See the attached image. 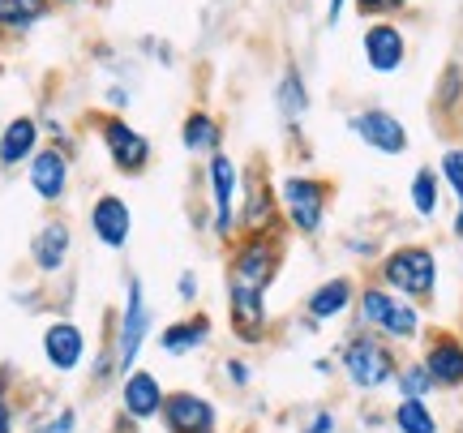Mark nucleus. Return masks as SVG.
<instances>
[{"mask_svg": "<svg viewBox=\"0 0 463 433\" xmlns=\"http://www.w3.org/2000/svg\"><path fill=\"white\" fill-rule=\"evenodd\" d=\"M26 184H31V193L43 206H61L69 198V184H73V155L65 146L43 142L39 155L26 164Z\"/></svg>", "mask_w": 463, "mask_h": 433, "instance_id": "nucleus-12", "label": "nucleus"}, {"mask_svg": "<svg viewBox=\"0 0 463 433\" xmlns=\"http://www.w3.org/2000/svg\"><path fill=\"white\" fill-rule=\"evenodd\" d=\"M279 189V215L283 228L300 240H317L326 219H331V202H335V181L317 176V172H288L275 181Z\"/></svg>", "mask_w": 463, "mask_h": 433, "instance_id": "nucleus-5", "label": "nucleus"}, {"mask_svg": "<svg viewBox=\"0 0 463 433\" xmlns=\"http://www.w3.org/2000/svg\"><path fill=\"white\" fill-rule=\"evenodd\" d=\"M450 236L463 245V202H455V215H450Z\"/></svg>", "mask_w": 463, "mask_h": 433, "instance_id": "nucleus-40", "label": "nucleus"}, {"mask_svg": "<svg viewBox=\"0 0 463 433\" xmlns=\"http://www.w3.org/2000/svg\"><path fill=\"white\" fill-rule=\"evenodd\" d=\"M309 108H314V99H309V82H305V73H300V65H283L279 82H275V112L283 117V125L292 129V134H300V120L309 117Z\"/></svg>", "mask_w": 463, "mask_h": 433, "instance_id": "nucleus-22", "label": "nucleus"}, {"mask_svg": "<svg viewBox=\"0 0 463 433\" xmlns=\"http://www.w3.org/2000/svg\"><path fill=\"white\" fill-rule=\"evenodd\" d=\"M129 90H125V86H112V90H108V108H112L116 117H125V112H129Z\"/></svg>", "mask_w": 463, "mask_h": 433, "instance_id": "nucleus-37", "label": "nucleus"}, {"mask_svg": "<svg viewBox=\"0 0 463 433\" xmlns=\"http://www.w3.org/2000/svg\"><path fill=\"white\" fill-rule=\"evenodd\" d=\"M344 249L361 262H378L382 258V240L378 236H344Z\"/></svg>", "mask_w": 463, "mask_h": 433, "instance_id": "nucleus-33", "label": "nucleus"}, {"mask_svg": "<svg viewBox=\"0 0 463 433\" xmlns=\"http://www.w3.org/2000/svg\"><path fill=\"white\" fill-rule=\"evenodd\" d=\"M198 292H202L198 270H181V275H176V300H181V305H194Z\"/></svg>", "mask_w": 463, "mask_h": 433, "instance_id": "nucleus-35", "label": "nucleus"}, {"mask_svg": "<svg viewBox=\"0 0 463 433\" xmlns=\"http://www.w3.org/2000/svg\"><path fill=\"white\" fill-rule=\"evenodd\" d=\"M0 395H14V369L0 365Z\"/></svg>", "mask_w": 463, "mask_h": 433, "instance_id": "nucleus-41", "label": "nucleus"}, {"mask_svg": "<svg viewBox=\"0 0 463 433\" xmlns=\"http://www.w3.org/2000/svg\"><path fill=\"white\" fill-rule=\"evenodd\" d=\"M0 69H5V65H0Z\"/></svg>", "mask_w": 463, "mask_h": 433, "instance_id": "nucleus-44", "label": "nucleus"}, {"mask_svg": "<svg viewBox=\"0 0 463 433\" xmlns=\"http://www.w3.org/2000/svg\"><path fill=\"white\" fill-rule=\"evenodd\" d=\"M39 352H43V365L52 373H78L86 365L90 339H86V331L73 317H52L43 334H39Z\"/></svg>", "mask_w": 463, "mask_h": 433, "instance_id": "nucleus-15", "label": "nucleus"}, {"mask_svg": "<svg viewBox=\"0 0 463 433\" xmlns=\"http://www.w3.org/2000/svg\"><path fill=\"white\" fill-rule=\"evenodd\" d=\"M361 56L369 73L378 78H395L408 65V31L399 22H364L361 31Z\"/></svg>", "mask_w": 463, "mask_h": 433, "instance_id": "nucleus-14", "label": "nucleus"}, {"mask_svg": "<svg viewBox=\"0 0 463 433\" xmlns=\"http://www.w3.org/2000/svg\"><path fill=\"white\" fill-rule=\"evenodd\" d=\"M95 134H99L103 150H108V164L120 172V176H146L150 159H155V146L150 137L129 125V117H116V112H99L95 117Z\"/></svg>", "mask_w": 463, "mask_h": 433, "instance_id": "nucleus-8", "label": "nucleus"}, {"mask_svg": "<svg viewBox=\"0 0 463 433\" xmlns=\"http://www.w3.org/2000/svg\"><path fill=\"white\" fill-rule=\"evenodd\" d=\"M288 262V228L283 232L236 236L223 258V297H228V326L232 334L258 348L270 339V287L279 284Z\"/></svg>", "mask_w": 463, "mask_h": 433, "instance_id": "nucleus-1", "label": "nucleus"}, {"mask_svg": "<svg viewBox=\"0 0 463 433\" xmlns=\"http://www.w3.org/2000/svg\"><path fill=\"white\" fill-rule=\"evenodd\" d=\"M211 334H215L211 314H206V309H189L184 317L167 322L164 331H155V348L164 352V356H172V361H181V356H194V352L206 348Z\"/></svg>", "mask_w": 463, "mask_h": 433, "instance_id": "nucleus-20", "label": "nucleus"}, {"mask_svg": "<svg viewBox=\"0 0 463 433\" xmlns=\"http://www.w3.org/2000/svg\"><path fill=\"white\" fill-rule=\"evenodd\" d=\"M356 292H361V284H356L352 275H331V279H322L317 287H309V297L300 305L305 331H322V326L347 317L356 309Z\"/></svg>", "mask_w": 463, "mask_h": 433, "instance_id": "nucleus-11", "label": "nucleus"}, {"mask_svg": "<svg viewBox=\"0 0 463 433\" xmlns=\"http://www.w3.org/2000/svg\"><path fill=\"white\" fill-rule=\"evenodd\" d=\"M395 395L399 400H430V395H438V386H433L430 369L420 365V356H412V361H403V365H399Z\"/></svg>", "mask_w": 463, "mask_h": 433, "instance_id": "nucleus-28", "label": "nucleus"}, {"mask_svg": "<svg viewBox=\"0 0 463 433\" xmlns=\"http://www.w3.org/2000/svg\"><path fill=\"white\" fill-rule=\"evenodd\" d=\"M356 326L369 334H382L386 344L395 348H408V344H420L425 339V309L412 305V300L395 297L391 287H382L378 279H364L361 292H356Z\"/></svg>", "mask_w": 463, "mask_h": 433, "instance_id": "nucleus-3", "label": "nucleus"}, {"mask_svg": "<svg viewBox=\"0 0 463 433\" xmlns=\"http://www.w3.org/2000/svg\"><path fill=\"white\" fill-rule=\"evenodd\" d=\"M164 400L167 391L159 382V373H150V369H133L120 378V417L129 420V425H150V420H159L164 412Z\"/></svg>", "mask_w": 463, "mask_h": 433, "instance_id": "nucleus-18", "label": "nucleus"}, {"mask_svg": "<svg viewBox=\"0 0 463 433\" xmlns=\"http://www.w3.org/2000/svg\"><path fill=\"white\" fill-rule=\"evenodd\" d=\"M17 429V403L14 395H0V433H14Z\"/></svg>", "mask_w": 463, "mask_h": 433, "instance_id": "nucleus-36", "label": "nucleus"}, {"mask_svg": "<svg viewBox=\"0 0 463 433\" xmlns=\"http://www.w3.org/2000/svg\"><path fill=\"white\" fill-rule=\"evenodd\" d=\"M438 176H442V184L450 189V198L463 202V142L459 146H447L442 155H438Z\"/></svg>", "mask_w": 463, "mask_h": 433, "instance_id": "nucleus-29", "label": "nucleus"}, {"mask_svg": "<svg viewBox=\"0 0 463 433\" xmlns=\"http://www.w3.org/2000/svg\"><path fill=\"white\" fill-rule=\"evenodd\" d=\"M420 365L430 369L438 391H463V331H425L420 339Z\"/></svg>", "mask_w": 463, "mask_h": 433, "instance_id": "nucleus-13", "label": "nucleus"}, {"mask_svg": "<svg viewBox=\"0 0 463 433\" xmlns=\"http://www.w3.org/2000/svg\"><path fill=\"white\" fill-rule=\"evenodd\" d=\"M78 429V412L73 408H52L48 417H39L31 425V433H73Z\"/></svg>", "mask_w": 463, "mask_h": 433, "instance_id": "nucleus-31", "label": "nucleus"}, {"mask_svg": "<svg viewBox=\"0 0 463 433\" xmlns=\"http://www.w3.org/2000/svg\"><path fill=\"white\" fill-rule=\"evenodd\" d=\"M442 193H447V184H442V176H438V167H416L412 181H408L412 215L416 219H438V211H442Z\"/></svg>", "mask_w": 463, "mask_h": 433, "instance_id": "nucleus-24", "label": "nucleus"}, {"mask_svg": "<svg viewBox=\"0 0 463 433\" xmlns=\"http://www.w3.org/2000/svg\"><path fill=\"white\" fill-rule=\"evenodd\" d=\"M56 5H61V9H73V5H86V0H52V9H56Z\"/></svg>", "mask_w": 463, "mask_h": 433, "instance_id": "nucleus-42", "label": "nucleus"}, {"mask_svg": "<svg viewBox=\"0 0 463 433\" xmlns=\"http://www.w3.org/2000/svg\"><path fill=\"white\" fill-rule=\"evenodd\" d=\"M241 181L245 167L232 159L228 150H219L206 159V184H211V236L232 245L241 236Z\"/></svg>", "mask_w": 463, "mask_h": 433, "instance_id": "nucleus-7", "label": "nucleus"}, {"mask_svg": "<svg viewBox=\"0 0 463 433\" xmlns=\"http://www.w3.org/2000/svg\"><path fill=\"white\" fill-rule=\"evenodd\" d=\"M373 279H378L382 287H391L395 297L412 300V305L425 309V305H433L438 287H442V262H438L433 245H425V240H403V245H391V249L373 262Z\"/></svg>", "mask_w": 463, "mask_h": 433, "instance_id": "nucleus-2", "label": "nucleus"}, {"mask_svg": "<svg viewBox=\"0 0 463 433\" xmlns=\"http://www.w3.org/2000/svg\"><path fill=\"white\" fill-rule=\"evenodd\" d=\"M181 146L189 155H198V159H211L223 150V125H219L215 112H206V108H189L181 120Z\"/></svg>", "mask_w": 463, "mask_h": 433, "instance_id": "nucleus-23", "label": "nucleus"}, {"mask_svg": "<svg viewBox=\"0 0 463 433\" xmlns=\"http://www.w3.org/2000/svg\"><path fill=\"white\" fill-rule=\"evenodd\" d=\"M347 134L356 137L361 146H369L373 155H386V159H399L412 146V134H408L403 117H395L382 103H364L356 112H347Z\"/></svg>", "mask_w": 463, "mask_h": 433, "instance_id": "nucleus-9", "label": "nucleus"}, {"mask_svg": "<svg viewBox=\"0 0 463 433\" xmlns=\"http://www.w3.org/2000/svg\"><path fill=\"white\" fill-rule=\"evenodd\" d=\"M463 112V61H447L433 82V117L447 120Z\"/></svg>", "mask_w": 463, "mask_h": 433, "instance_id": "nucleus-25", "label": "nucleus"}, {"mask_svg": "<svg viewBox=\"0 0 463 433\" xmlns=\"http://www.w3.org/2000/svg\"><path fill=\"white\" fill-rule=\"evenodd\" d=\"M335 365L344 373V382L361 395H378L386 386H395V373L403 365L395 344H386L382 334H369V331H347L335 348Z\"/></svg>", "mask_w": 463, "mask_h": 433, "instance_id": "nucleus-4", "label": "nucleus"}, {"mask_svg": "<svg viewBox=\"0 0 463 433\" xmlns=\"http://www.w3.org/2000/svg\"><path fill=\"white\" fill-rule=\"evenodd\" d=\"M219 433H228V429H219Z\"/></svg>", "mask_w": 463, "mask_h": 433, "instance_id": "nucleus-43", "label": "nucleus"}, {"mask_svg": "<svg viewBox=\"0 0 463 433\" xmlns=\"http://www.w3.org/2000/svg\"><path fill=\"white\" fill-rule=\"evenodd\" d=\"M159 420L164 433H219V403L202 391H167Z\"/></svg>", "mask_w": 463, "mask_h": 433, "instance_id": "nucleus-17", "label": "nucleus"}, {"mask_svg": "<svg viewBox=\"0 0 463 433\" xmlns=\"http://www.w3.org/2000/svg\"><path fill=\"white\" fill-rule=\"evenodd\" d=\"M352 9L364 22H399V17L412 9V0H352Z\"/></svg>", "mask_w": 463, "mask_h": 433, "instance_id": "nucleus-30", "label": "nucleus"}, {"mask_svg": "<svg viewBox=\"0 0 463 433\" xmlns=\"http://www.w3.org/2000/svg\"><path fill=\"white\" fill-rule=\"evenodd\" d=\"M69 253H73V228H69V219L48 215L31 236V267H34V275L56 279V275L69 267Z\"/></svg>", "mask_w": 463, "mask_h": 433, "instance_id": "nucleus-19", "label": "nucleus"}, {"mask_svg": "<svg viewBox=\"0 0 463 433\" xmlns=\"http://www.w3.org/2000/svg\"><path fill=\"white\" fill-rule=\"evenodd\" d=\"M258 232H283V215H279V189L270 181L266 167H245V181H241V236H258Z\"/></svg>", "mask_w": 463, "mask_h": 433, "instance_id": "nucleus-10", "label": "nucleus"}, {"mask_svg": "<svg viewBox=\"0 0 463 433\" xmlns=\"http://www.w3.org/2000/svg\"><path fill=\"white\" fill-rule=\"evenodd\" d=\"M335 429H339V417H335L331 408H314L309 417L300 420L297 433H335Z\"/></svg>", "mask_w": 463, "mask_h": 433, "instance_id": "nucleus-34", "label": "nucleus"}, {"mask_svg": "<svg viewBox=\"0 0 463 433\" xmlns=\"http://www.w3.org/2000/svg\"><path fill=\"white\" fill-rule=\"evenodd\" d=\"M386 417L395 433H442V420L430 408V400H395Z\"/></svg>", "mask_w": 463, "mask_h": 433, "instance_id": "nucleus-26", "label": "nucleus"}, {"mask_svg": "<svg viewBox=\"0 0 463 433\" xmlns=\"http://www.w3.org/2000/svg\"><path fill=\"white\" fill-rule=\"evenodd\" d=\"M335 369H339V365H335V356H314V373H317V378H331Z\"/></svg>", "mask_w": 463, "mask_h": 433, "instance_id": "nucleus-39", "label": "nucleus"}, {"mask_svg": "<svg viewBox=\"0 0 463 433\" xmlns=\"http://www.w3.org/2000/svg\"><path fill=\"white\" fill-rule=\"evenodd\" d=\"M86 228L95 245H103L108 253H125L133 240V206L120 193H99L86 211Z\"/></svg>", "mask_w": 463, "mask_h": 433, "instance_id": "nucleus-16", "label": "nucleus"}, {"mask_svg": "<svg viewBox=\"0 0 463 433\" xmlns=\"http://www.w3.org/2000/svg\"><path fill=\"white\" fill-rule=\"evenodd\" d=\"M352 0H326V26H339V17L347 14Z\"/></svg>", "mask_w": 463, "mask_h": 433, "instance_id": "nucleus-38", "label": "nucleus"}, {"mask_svg": "<svg viewBox=\"0 0 463 433\" xmlns=\"http://www.w3.org/2000/svg\"><path fill=\"white\" fill-rule=\"evenodd\" d=\"M219 369H223V382H228L232 391H249V386H253V365H249L245 356H228Z\"/></svg>", "mask_w": 463, "mask_h": 433, "instance_id": "nucleus-32", "label": "nucleus"}, {"mask_svg": "<svg viewBox=\"0 0 463 433\" xmlns=\"http://www.w3.org/2000/svg\"><path fill=\"white\" fill-rule=\"evenodd\" d=\"M43 146V125L39 117H14L5 120V129H0V172H17V167H26L39 155Z\"/></svg>", "mask_w": 463, "mask_h": 433, "instance_id": "nucleus-21", "label": "nucleus"}, {"mask_svg": "<svg viewBox=\"0 0 463 433\" xmlns=\"http://www.w3.org/2000/svg\"><path fill=\"white\" fill-rule=\"evenodd\" d=\"M150 339H155V314H150L146 284L137 275H125V300H120V314H116V326H112V348H116L120 378L137 369L142 348H146Z\"/></svg>", "mask_w": 463, "mask_h": 433, "instance_id": "nucleus-6", "label": "nucleus"}, {"mask_svg": "<svg viewBox=\"0 0 463 433\" xmlns=\"http://www.w3.org/2000/svg\"><path fill=\"white\" fill-rule=\"evenodd\" d=\"M52 17V0H0V34H26Z\"/></svg>", "mask_w": 463, "mask_h": 433, "instance_id": "nucleus-27", "label": "nucleus"}]
</instances>
